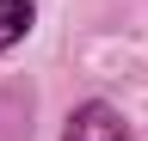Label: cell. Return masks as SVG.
Returning a JSON list of instances; mask_svg holds the SVG:
<instances>
[{
  "instance_id": "2",
  "label": "cell",
  "mask_w": 148,
  "mask_h": 141,
  "mask_svg": "<svg viewBox=\"0 0 148 141\" xmlns=\"http://www.w3.org/2000/svg\"><path fill=\"white\" fill-rule=\"evenodd\" d=\"M31 19H37L31 0H0V55H6L12 43H25V37H31Z\"/></svg>"
},
{
  "instance_id": "1",
  "label": "cell",
  "mask_w": 148,
  "mask_h": 141,
  "mask_svg": "<svg viewBox=\"0 0 148 141\" xmlns=\"http://www.w3.org/2000/svg\"><path fill=\"white\" fill-rule=\"evenodd\" d=\"M62 141H130V123H123V111H117V104L86 98V104H74V111H68Z\"/></svg>"
}]
</instances>
